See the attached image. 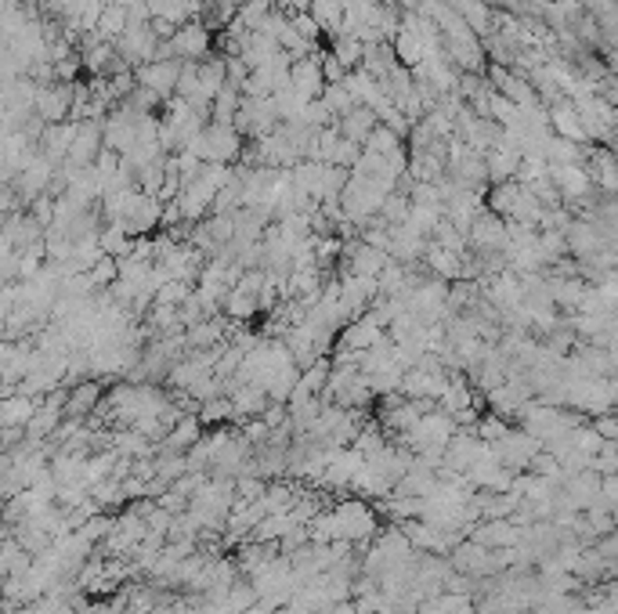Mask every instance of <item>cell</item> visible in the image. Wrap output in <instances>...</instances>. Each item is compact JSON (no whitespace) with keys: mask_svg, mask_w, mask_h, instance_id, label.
Returning a JSON list of instances; mask_svg holds the SVG:
<instances>
[{"mask_svg":"<svg viewBox=\"0 0 618 614\" xmlns=\"http://www.w3.org/2000/svg\"><path fill=\"white\" fill-rule=\"evenodd\" d=\"M177 77H181V62L177 59H152V62H145L138 69V84L145 91H152L156 98L170 95L177 87Z\"/></svg>","mask_w":618,"mask_h":614,"instance_id":"1","label":"cell"},{"mask_svg":"<svg viewBox=\"0 0 618 614\" xmlns=\"http://www.w3.org/2000/svg\"><path fill=\"white\" fill-rule=\"evenodd\" d=\"M550 120H553V127L568 138V141H586V131H582V123H578V116H575V109H568V105H557L553 113H550Z\"/></svg>","mask_w":618,"mask_h":614,"instance_id":"5","label":"cell"},{"mask_svg":"<svg viewBox=\"0 0 618 614\" xmlns=\"http://www.w3.org/2000/svg\"><path fill=\"white\" fill-rule=\"evenodd\" d=\"M109 59H113V51H109L105 44H95V48H87V66H91L95 73H98V69H102Z\"/></svg>","mask_w":618,"mask_h":614,"instance_id":"7","label":"cell"},{"mask_svg":"<svg viewBox=\"0 0 618 614\" xmlns=\"http://www.w3.org/2000/svg\"><path fill=\"white\" fill-rule=\"evenodd\" d=\"M546 177L550 185L560 192V195H571V199H582L593 185V177L578 167V163H564V167H546Z\"/></svg>","mask_w":618,"mask_h":614,"instance_id":"2","label":"cell"},{"mask_svg":"<svg viewBox=\"0 0 618 614\" xmlns=\"http://www.w3.org/2000/svg\"><path fill=\"white\" fill-rule=\"evenodd\" d=\"M423 253H427V260H431V267L438 275H445V278H456L459 275V253H452L445 246H427Z\"/></svg>","mask_w":618,"mask_h":614,"instance_id":"6","label":"cell"},{"mask_svg":"<svg viewBox=\"0 0 618 614\" xmlns=\"http://www.w3.org/2000/svg\"><path fill=\"white\" fill-rule=\"evenodd\" d=\"M33 412H37V405L26 398V394H5L0 398V427H26L30 420H33Z\"/></svg>","mask_w":618,"mask_h":614,"instance_id":"4","label":"cell"},{"mask_svg":"<svg viewBox=\"0 0 618 614\" xmlns=\"http://www.w3.org/2000/svg\"><path fill=\"white\" fill-rule=\"evenodd\" d=\"M377 127H380L377 113H373V109H366V105H355L351 113H344V116H341V131H337V134H341L344 141L359 145V141H366Z\"/></svg>","mask_w":618,"mask_h":614,"instance_id":"3","label":"cell"}]
</instances>
